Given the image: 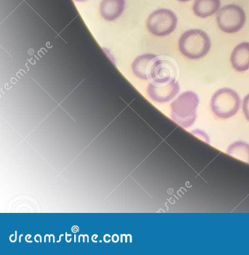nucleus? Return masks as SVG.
<instances>
[{
	"mask_svg": "<svg viewBox=\"0 0 249 255\" xmlns=\"http://www.w3.org/2000/svg\"><path fill=\"white\" fill-rule=\"evenodd\" d=\"M178 47L184 57L198 60L209 53L211 48V41L210 37L204 31L190 29L180 36Z\"/></svg>",
	"mask_w": 249,
	"mask_h": 255,
	"instance_id": "f257e3e1",
	"label": "nucleus"
},
{
	"mask_svg": "<svg viewBox=\"0 0 249 255\" xmlns=\"http://www.w3.org/2000/svg\"><path fill=\"white\" fill-rule=\"evenodd\" d=\"M198 104L197 94L191 91L183 92L171 104V119L182 128H190L196 120Z\"/></svg>",
	"mask_w": 249,
	"mask_h": 255,
	"instance_id": "f03ea898",
	"label": "nucleus"
},
{
	"mask_svg": "<svg viewBox=\"0 0 249 255\" xmlns=\"http://www.w3.org/2000/svg\"><path fill=\"white\" fill-rule=\"evenodd\" d=\"M240 98L235 91L228 88L219 89L212 98L210 107L213 114L226 119L237 114L240 107Z\"/></svg>",
	"mask_w": 249,
	"mask_h": 255,
	"instance_id": "7ed1b4c3",
	"label": "nucleus"
},
{
	"mask_svg": "<svg viewBox=\"0 0 249 255\" xmlns=\"http://www.w3.org/2000/svg\"><path fill=\"white\" fill-rule=\"evenodd\" d=\"M177 17L171 10L159 9L153 11L147 20L149 32L158 37L166 36L177 27Z\"/></svg>",
	"mask_w": 249,
	"mask_h": 255,
	"instance_id": "20e7f679",
	"label": "nucleus"
},
{
	"mask_svg": "<svg viewBox=\"0 0 249 255\" xmlns=\"http://www.w3.org/2000/svg\"><path fill=\"white\" fill-rule=\"evenodd\" d=\"M246 16L244 10L237 5H225L219 11L216 21L221 30L226 33L239 32L246 23Z\"/></svg>",
	"mask_w": 249,
	"mask_h": 255,
	"instance_id": "39448f33",
	"label": "nucleus"
},
{
	"mask_svg": "<svg viewBox=\"0 0 249 255\" xmlns=\"http://www.w3.org/2000/svg\"><path fill=\"white\" fill-rule=\"evenodd\" d=\"M180 92L179 83L176 80L168 83H150L147 87V94L152 101L165 103L172 100Z\"/></svg>",
	"mask_w": 249,
	"mask_h": 255,
	"instance_id": "423d86ee",
	"label": "nucleus"
},
{
	"mask_svg": "<svg viewBox=\"0 0 249 255\" xmlns=\"http://www.w3.org/2000/svg\"><path fill=\"white\" fill-rule=\"evenodd\" d=\"M177 69L175 65L168 60L158 59L152 70L150 83H168L176 80Z\"/></svg>",
	"mask_w": 249,
	"mask_h": 255,
	"instance_id": "0eeeda50",
	"label": "nucleus"
},
{
	"mask_svg": "<svg viewBox=\"0 0 249 255\" xmlns=\"http://www.w3.org/2000/svg\"><path fill=\"white\" fill-rule=\"evenodd\" d=\"M158 59L159 57L153 54H144L138 56L132 64L134 74L138 78L150 81L153 65Z\"/></svg>",
	"mask_w": 249,
	"mask_h": 255,
	"instance_id": "6e6552de",
	"label": "nucleus"
},
{
	"mask_svg": "<svg viewBox=\"0 0 249 255\" xmlns=\"http://www.w3.org/2000/svg\"><path fill=\"white\" fill-rule=\"evenodd\" d=\"M231 65L238 72H244L249 69V43L238 44L233 50L231 56Z\"/></svg>",
	"mask_w": 249,
	"mask_h": 255,
	"instance_id": "1a4fd4ad",
	"label": "nucleus"
},
{
	"mask_svg": "<svg viewBox=\"0 0 249 255\" xmlns=\"http://www.w3.org/2000/svg\"><path fill=\"white\" fill-rule=\"evenodd\" d=\"M125 7V0H103L100 5V12L103 18L113 21L119 18Z\"/></svg>",
	"mask_w": 249,
	"mask_h": 255,
	"instance_id": "9d476101",
	"label": "nucleus"
},
{
	"mask_svg": "<svg viewBox=\"0 0 249 255\" xmlns=\"http://www.w3.org/2000/svg\"><path fill=\"white\" fill-rule=\"evenodd\" d=\"M220 0H195L192 7L195 15L206 18L217 12L220 7Z\"/></svg>",
	"mask_w": 249,
	"mask_h": 255,
	"instance_id": "9b49d317",
	"label": "nucleus"
},
{
	"mask_svg": "<svg viewBox=\"0 0 249 255\" xmlns=\"http://www.w3.org/2000/svg\"><path fill=\"white\" fill-rule=\"evenodd\" d=\"M230 156L249 163V144L244 141L233 143L227 150Z\"/></svg>",
	"mask_w": 249,
	"mask_h": 255,
	"instance_id": "f8f14e48",
	"label": "nucleus"
},
{
	"mask_svg": "<svg viewBox=\"0 0 249 255\" xmlns=\"http://www.w3.org/2000/svg\"><path fill=\"white\" fill-rule=\"evenodd\" d=\"M243 111L246 119L249 121V94L245 97L243 102Z\"/></svg>",
	"mask_w": 249,
	"mask_h": 255,
	"instance_id": "ddd939ff",
	"label": "nucleus"
},
{
	"mask_svg": "<svg viewBox=\"0 0 249 255\" xmlns=\"http://www.w3.org/2000/svg\"><path fill=\"white\" fill-rule=\"evenodd\" d=\"M178 1H180V2H189V1H191V0H178Z\"/></svg>",
	"mask_w": 249,
	"mask_h": 255,
	"instance_id": "4468645a",
	"label": "nucleus"
},
{
	"mask_svg": "<svg viewBox=\"0 0 249 255\" xmlns=\"http://www.w3.org/2000/svg\"><path fill=\"white\" fill-rule=\"evenodd\" d=\"M74 1H76V2H85V1H86V0H74Z\"/></svg>",
	"mask_w": 249,
	"mask_h": 255,
	"instance_id": "2eb2a0df",
	"label": "nucleus"
}]
</instances>
